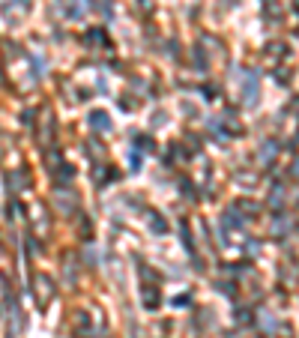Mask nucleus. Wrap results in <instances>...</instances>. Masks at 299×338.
I'll return each mask as SVG.
<instances>
[{
    "label": "nucleus",
    "instance_id": "obj_2",
    "mask_svg": "<svg viewBox=\"0 0 299 338\" xmlns=\"http://www.w3.org/2000/svg\"><path fill=\"white\" fill-rule=\"evenodd\" d=\"M264 147H267V150H261V162H264V165H270V162L276 159V153H279V150H276V144H264Z\"/></svg>",
    "mask_w": 299,
    "mask_h": 338
},
{
    "label": "nucleus",
    "instance_id": "obj_1",
    "mask_svg": "<svg viewBox=\"0 0 299 338\" xmlns=\"http://www.w3.org/2000/svg\"><path fill=\"white\" fill-rule=\"evenodd\" d=\"M90 123H93V129H99V132H108V129H111V123H108V114H102V111L90 114Z\"/></svg>",
    "mask_w": 299,
    "mask_h": 338
},
{
    "label": "nucleus",
    "instance_id": "obj_4",
    "mask_svg": "<svg viewBox=\"0 0 299 338\" xmlns=\"http://www.w3.org/2000/svg\"><path fill=\"white\" fill-rule=\"evenodd\" d=\"M144 303H147L150 309H156V306H159V297L153 294V288H147V300H144Z\"/></svg>",
    "mask_w": 299,
    "mask_h": 338
},
{
    "label": "nucleus",
    "instance_id": "obj_5",
    "mask_svg": "<svg viewBox=\"0 0 299 338\" xmlns=\"http://www.w3.org/2000/svg\"><path fill=\"white\" fill-rule=\"evenodd\" d=\"M294 174H297V177H299V162H297V165H294Z\"/></svg>",
    "mask_w": 299,
    "mask_h": 338
},
{
    "label": "nucleus",
    "instance_id": "obj_3",
    "mask_svg": "<svg viewBox=\"0 0 299 338\" xmlns=\"http://www.w3.org/2000/svg\"><path fill=\"white\" fill-rule=\"evenodd\" d=\"M150 228H153L156 234H165V231H168V228H165V222H162L159 216H153V219H150Z\"/></svg>",
    "mask_w": 299,
    "mask_h": 338
}]
</instances>
